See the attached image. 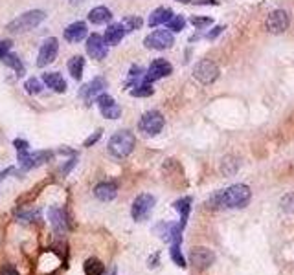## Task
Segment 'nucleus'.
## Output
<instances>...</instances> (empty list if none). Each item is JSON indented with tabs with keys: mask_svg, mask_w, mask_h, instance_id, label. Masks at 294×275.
Instances as JSON below:
<instances>
[{
	"mask_svg": "<svg viewBox=\"0 0 294 275\" xmlns=\"http://www.w3.org/2000/svg\"><path fill=\"white\" fill-rule=\"evenodd\" d=\"M213 20L210 19V17H191V24L199 28V30H204V28H208Z\"/></svg>",
	"mask_w": 294,
	"mask_h": 275,
	"instance_id": "72a5a7b5",
	"label": "nucleus"
},
{
	"mask_svg": "<svg viewBox=\"0 0 294 275\" xmlns=\"http://www.w3.org/2000/svg\"><path fill=\"white\" fill-rule=\"evenodd\" d=\"M94 195L101 202H111V200L116 198L118 186L114 182H101V184H98V186L94 187Z\"/></svg>",
	"mask_w": 294,
	"mask_h": 275,
	"instance_id": "dca6fc26",
	"label": "nucleus"
},
{
	"mask_svg": "<svg viewBox=\"0 0 294 275\" xmlns=\"http://www.w3.org/2000/svg\"><path fill=\"white\" fill-rule=\"evenodd\" d=\"M171 72H173L171 63H168L166 59H155V61L149 64V68H147V74H145L144 81L145 83H153V81H158V79H162V77L169 76Z\"/></svg>",
	"mask_w": 294,
	"mask_h": 275,
	"instance_id": "9b49d317",
	"label": "nucleus"
},
{
	"mask_svg": "<svg viewBox=\"0 0 294 275\" xmlns=\"http://www.w3.org/2000/svg\"><path fill=\"white\" fill-rule=\"evenodd\" d=\"M153 86H151V83H140V84H136L134 88H131V96H134V97H149V96H153Z\"/></svg>",
	"mask_w": 294,
	"mask_h": 275,
	"instance_id": "bb28decb",
	"label": "nucleus"
},
{
	"mask_svg": "<svg viewBox=\"0 0 294 275\" xmlns=\"http://www.w3.org/2000/svg\"><path fill=\"white\" fill-rule=\"evenodd\" d=\"M144 70L140 66H132L131 72H129V79H127V86L129 88H134L136 84L144 83Z\"/></svg>",
	"mask_w": 294,
	"mask_h": 275,
	"instance_id": "393cba45",
	"label": "nucleus"
},
{
	"mask_svg": "<svg viewBox=\"0 0 294 275\" xmlns=\"http://www.w3.org/2000/svg\"><path fill=\"white\" fill-rule=\"evenodd\" d=\"M190 204H191V198H182V200H178V202H175V209L180 213V218H182L180 222H182V224H186V220H188Z\"/></svg>",
	"mask_w": 294,
	"mask_h": 275,
	"instance_id": "cd10ccee",
	"label": "nucleus"
},
{
	"mask_svg": "<svg viewBox=\"0 0 294 275\" xmlns=\"http://www.w3.org/2000/svg\"><path fill=\"white\" fill-rule=\"evenodd\" d=\"M176 2H182V4H188V2H191V0H176Z\"/></svg>",
	"mask_w": 294,
	"mask_h": 275,
	"instance_id": "37998d69",
	"label": "nucleus"
},
{
	"mask_svg": "<svg viewBox=\"0 0 294 275\" xmlns=\"http://www.w3.org/2000/svg\"><path fill=\"white\" fill-rule=\"evenodd\" d=\"M99 136H101V130H98V132H94V136H90L88 140H85V147H90V145H94L96 141L99 140Z\"/></svg>",
	"mask_w": 294,
	"mask_h": 275,
	"instance_id": "ea45409f",
	"label": "nucleus"
},
{
	"mask_svg": "<svg viewBox=\"0 0 294 275\" xmlns=\"http://www.w3.org/2000/svg\"><path fill=\"white\" fill-rule=\"evenodd\" d=\"M11 171H13L11 167H9V169H6V171H2V173H0V182H2V180L6 178V174H9V173H11Z\"/></svg>",
	"mask_w": 294,
	"mask_h": 275,
	"instance_id": "a19ab883",
	"label": "nucleus"
},
{
	"mask_svg": "<svg viewBox=\"0 0 294 275\" xmlns=\"http://www.w3.org/2000/svg\"><path fill=\"white\" fill-rule=\"evenodd\" d=\"M190 261L197 270H206L215 263V253L211 250H208V248L199 246V248H193V250H191Z\"/></svg>",
	"mask_w": 294,
	"mask_h": 275,
	"instance_id": "f8f14e48",
	"label": "nucleus"
},
{
	"mask_svg": "<svg viewBox=\"0 0 294 275\" xmlns=\"http://www.w3.org/2000/svg\"><path fill=\"white\" fill-rule=\"evenodd\" d=\"M250 196H252V191H250L249 186L235 184V186H230L228 189L213 195L208 204L219 205V207H228V209H237V207H245L249 204Z\"/></svg>",
	"mask_w": 294,
	"mask_h": 275,
	"instance_id": "f257e3e1",
	"label": "nucleus"
},
{
	"mask_svg": "<svg viewBox=\"0 0 294 275\" xmlns=\"http://www.w3.org/2000/svg\"><path fill=\"white\" fill-rule=\"evenodd\" d=\"M195 4H217V0H199Z\"/></svg>",
	"mask_w": 294,
	"mask_h": 275,
	"instance_id": "79ce46f5",
	"label": "nucleus"
},
{
	"mask_svg": "<svg viewBox=\"0 0 294 275\" xmlns=\"http://www.w3.org/2000/svg\"><path fill=\"white\" fill-rule=\"evenodd\" d=\"M0 275H19V272L15 270L13 264H4V266L0 268Z\"/></svg>",
	"mask_w": 294,
	"mask_h": 275,
	"instance_id": "e433bc0d",
	"label": "nucleus"
},
{
	"mask_svg": "<svg viewBox=\"0 0 294 275\" xmlns=\"http://www.w3.org/2000/svg\"><path fill=\"white\" fill-rule=\"evenodd\" d=\"M85 274L86 275H103L105 274V266L101 261L98 259H88L85 263Z\"/></svg>",
	"mask_w": 294,
	"mask_h": 275,
	"instance_id": "b1692460",
	"label": "nucleus"
},
{
	"mask_svg": "<svg viewBox=\"0 0 294 275\" xmlns=\"http://www.w3.org/2000/svg\"><path fill=\"white\" fill-rule=\"evenodd\" d=\"M289 24H291L289 13L283 11V9H276V11H272L270 15H268L267 24L265 26H267L268 33H272V35H280V33H283L285 30H287Z\"/></svg>",
	"mask_w": 294,
	"mask_h": 275,
	"instance_id": "9d476101",
	"label": "nucleus"
},
{
	"mask_svg": "<svg viewBox=\"0 0 294 275\" xmlns=\"http://www.w3.org/2000/svg\"><path fill=\"white\" fill-rule=\"evenodd\" d=\"M46 19V13L41 11V9H33V11H26L19 15L15 20H11L9 24H7V30L13 33H22V32H28V30H33V28H37V26Z\"/></svg>",
	"mask_w": 294,
	"mask_h": 275,
	"instance_id": "7ed1b4c3",
	"label": "nucleus"
},
{
	"mask_svg": "<svg viewBox=\"0 0 294 275\" xmlns=\"http://www.w3.org/2000/svg\"><path fill=\"white\" fill-rule=\"evenodd\" d=\"M111 19H112L111 9L105 6L94 7V9H90V13H88V20H90L92 24H107Z\"/></svg>",
	"mask_w": 294,
	"mask_h": 275,
	"instance_id": "412c9836",
	"label": "nucleus"
},
{
	"mask_svg": "<svg viewBox=\"0 0 294 275\" xmlns=\"http://www.w3.org/2000/svg\"><path fill=\"white\" fill-rule=\"evenodd\" d=\"M11 50V40H0V59H4Z\"/></svg>",
	"mask_w": 294,
	"mask_h": 275,
	"instance_id": "c9c22d12",
	"label": "nucleus"
},
{
	"mask_svg": "<svg viewBox=\"0 0 294 275\" xmlns=\"http://www.w3.org/2000/svg\"><path fill=\"white\" fill-rule=\"evenodd\" d=\"M140 132H144L145 136H157L164 128V116L158 110H149L142 116V119L138 123Z\"/></svg>",
	"mask_w": 294,
	"mask_h": 275,
	"instance_id": "20e7f679",
	"label": "nucleus"
},
{
	"mask_svg": "<svg viewBox=\"0 0 294 275\" xmlns=\"http://www.w3.org/2000/svg\"><path fill=\"white\" fill-rule=\"evenodd\" d=\"M171 259H173V263H175L176 266L186 268V261H184L182 253H180V244L173 242V246H171Z\"/></svg>",
	"mask_w": 294,
	"mask_h": 275,
	"instance_id": "c756f323",
	"label": "nucleus"
},
{
	"mask_svg": "<svg viewBox=\"0 0 294 275\" xmlns=\"http://www.w3.org/2000/svg\"><path fill=\"white\" fill-rule=\"evenodd\" d=\"M42 81H44L46 86L52 88L53 92H59V94L66 92V81L57 72H46V74H42Z\"/></svg>",
	"mask_w": 294,
	"mask_h": 275,
	"instance_id": "f3484780",
	"label": "nucleus"
},
{
	"mask_svg": "<svg viewBox=\"0 0 294 275\" xmlns=\"http://www.w3.org/2000/svg\"><path fill=\"white\" fill-rule=\"evenodd\" d=\"M173 17H175V15H173V11H171L169 7H157L155 11L151 13L149 26L155 28V26H160V24H168Z\"/></svg>",
	"mask_w": 294,
	"mask_h": 275,
	"instance_id": "aec40b11",
	"label": "nucleus"
},
{
	"mask_svg": "<svg viewBox=\"0 0 294 275\" xmlns=\"http://www.w3.org/2000/svg\"><path fill=\"white\" fill-rule=\"evenodd\" d=\"M52 156L53 153H50V151H35V153L26 151V153H19V161L24 169H35V167L52 160Z\"/></svg>",
	"mask_w": 294,
	"mask_h": 275,
	"instance_id": "1a4fd4ad",
	"label": "nucleus"
},
{
	"mask_svg": "<svg viewBox=\"0 0 294 275\" xmlns=\"http://www.w3.org/2000/svg\"><path fill=\"white\" fill-rule=\"evenodd\" d=\"M222 30H224V26H215V28H213V30H211V32H208V33H206V35H204V37H206V39H215V37H219V35H221V33H222Z\"/></svg>",
	"mask_w": 294,
	"mask_h": 275,
	"instance_id": "58836bf2",
	"label": "nucleus"
},
{
	"mask_svg": "<svg viewBox=\"0 0 294 275\" xmlns=\"http://www.w3.org/2000/svg\"><path fill=\"white\" fill-rule=\"evenodd\" d=\"M41 90H42V86H41V83L37 81V79H28L26 81V92L28 94H39Z\"/></svg>",
	"mask_w": 294,
	"mask_h": 275,
	"instance_id": "f704fd0d",
	"label": "nucleus"
},
{
	"mask_svg": "<svg viewBox=\"0 0 294 275\" xmlns=\"http://www.w3.org/2000/svg\"><path fill=\"white\" fill-rule=\"evenodd\" d=\"M281 209L285 213H294V193H287L283 198L280 200Z\"/></svg>",
	"mask_w": 294,
	"mask_h": 275,
	"instance_id": "2f4dec72",
	"label": "nucleus"
},
{
	"mask_svg": "<svg viewBox=\"0 0 294 275\" xmlns=\"http://www.w3.org/2000/svg\"><path fill=\"white\" fill-rule=\"evenodd\" d=\"M184 26H186V19H184L182 15H175V17L168 22V30H171V32H182Z\"/></svg>",
	"mask_w": 294,
	"mask_h": 275,
	"instance_id": "7c9ffc66",
	"label": "nucleus"
},
{
	"mask_svg": "<svg viewBox=\"0 0 294 275\" xmlns=\"http://www.w3.org/2000/svg\"><path fill=\"white\" fill-rule=\"evenodd\" d=\"M237 169H239V160L234 158V156H226V158H222L221 161V173L224 176H234L237 173Z\"/></svg>",
	"mask_w": 294,
	"mask_h": 275,
	"instance_id": "5701e85b",
	"label": "nucleus"
},
{
	"mask_svg": "<svg viewBox=\"0 0 294 275\" xmlns=\"http://www.w3.org/2000/svg\"><path fill=\"white\" fill-rule=\"evenodd\" d=\"M50 220H52L55 231H59V233L65 231V215L61 209H50Z\"/></svg>",
	"mask_w": 294,
	"mask_h": 275,
	"instance_id": "a878e982",
	"label": "nucleus"
},
{
	"mask_svg": "<svg viewBox=\"0 0 294 275\" xmlns=\"http://www.w3.org/2000/svg\"><path fill=\"white\" fill-rule=\"evenodd\" d=\"M122 24L125 26L127 32H134V30H140V28H142V19H140V17H127Z\"/></svg>",
	"mask_w": 294,
	"mask_h": 275,
	"instance_id": "473e14b6",
	"label": "nucleus"
},
{
	"mask_svg": "<svg viewBox=\"0 0 294 275\" xmlns=\"http://www.w3.org/2000/svg\"><path fill=\"white\" fill-rule=\"evenodd\" d=\"M2 61H4L7 66H11L13 70H17V74H19V76H22L24 68H22V63H20V59L17 57V55H13V53H7L6 57L2 59Z\"/></svg>",
	"mask_w": 294,
	"mask_h": 275,
	"instance_id": "c85d7f7f",
	"label": "nucleus"
},
{
	"mask_svg": "<svg viewBox=\"0 0 294 275\" xmlns=\"http://www.w3.org/2000/svg\"><path fill=\"white\" fill-rule=\"evenodd\" d=\"M86 37V24L85 22H74L65 30V39L68 42H79Z\"/></svg>",
	"mask_w": 294,
	"mask_h": 275,
	"instance_id": "6ab92c4d",
	"label": "nucleus"
},
{
	"mask_svg": "<svg viewBox=\"0 0 294 275\" xmlns=\"http://www.w3.org/2000/svg\"><path fill=\"white\" fill-rule=\"evenodd\" d=\"M57 51H59V40L55 37L46 39L42 46L39 50V57H37V66L39 68H44L48 64H52L57 57Z\"/></svg>",
	"mask_w": 294,
	"mask_h": 275,
	"instance_id": "6e6552de",
	"label": "nucleus"
},
{
	"mask_svg": "<svg viewBox=\"0 0 294 275\" xmlns=\"http://www.w3.org/2000/svg\"><path fill=\"white\" fill-rule=\"evenodd\" d=\"M105 88H107V81L103 77H94L90 83L81 88V97L86 101V105H90L94 99H98V96L103 94Z\"/></svg>",
	"mask_w": 294,
	"mask_h": 275,
	"instance_id": "4468645a",
	"label": "nucleus"
},
{
	"mask_svg": "<svg viewBox=\"0 0 294 275\" xmlns=\"http://www.w3.org/2000/svg\"><path fill=\"white\" fill-rule=\"evenodd\" d=\"M144 44L145 48H151V50H168L175 44V37L171 30H157L145 37Z\"/></svg>",
	"mask_w": 294,
	"mask_h": 275,
	"instance_id": "423d86ee",
	"label": "nucleus"
},
{
	"mask_svg": "<svg viewBox=\"0 0 294 275\" xmlns=\"http://www.w3.org/2000/svg\"><path fill=\"white\" fill-rule=\"evenodd\" d=\"M96 103L99 105V110H101V114H103L107 119H118L120 114H122V107H120L118 103H114V99H112L109 94H105V92L101 96H98Z\"/></svg>",
	"mask_w": 294,
	"mask_h": 275,
	"instance_id": "2eb2a0df",
	"label": "nucleus"
},
{
	"mask_svg": "<svg viewBox=\"0 0 294 275\" xmlns=\"http://www.w3.org/2000/svg\"><path fill=\"white\" fill-rule=\"evenodd\" d=\"M83 68H85V59L81 57V55H74L70 61H68V72H70V76L79 81L81 77H83Z\"/></svg>",
	"mask_w": 294,
	"mask_h": 275,
	"instance_id": "4be33fe9",
	"label": "nucleus"
},
{
	"mask_svg": "<svg viewBox=\"0 0 294 275\" xmlns=\"http://www.w3.org/2000/svg\"><path fill=\"white\" fill-rule=\"evenodd\" d=\"M134 145H136V138H134L131 130H118L116 134L109 140V153L114 158L122 160V158H127L132 153Z\"/></svg>",
	"mask_w": 294,
	"mask_h": 275,
	"instance_id": "f03ea898",
	"label": "nucleus"
},
{
	"mask_svg": "<svg viewBox=\"0 0 294 275\" xmlns=\"http://www.w3.org/2000/svg\"><path fill=\"white\" fill-rule=\"evenodd\" d=\"M13 145H15V149H17L19 153H26V151H30V145H28L24 140H15Z\"/></svg>",
	"mask_w": 294,
	"mask_h": 275,
	"instance_id": "4c0bfd02",
	"label": "nucleus"
},
{
	"mask_svg": "<svg viewBox=\"0 0 294 275\" xmlns=\"http://www.w3.org/2000/svg\"><path fill=\"white\" fill-rule=\"evenodd\" d=\"M153 207H155V196H153V195H147V193L140 195V196H136V200L132 202V207H131L132 218H134L136 222H142V220H145V218L151 215Z\"/></svg>",
	"mask_w": 294,
	"mask_h": 275,
	"instance_id": "0eeeda50",
	"label": "nucleus"
},
{
	"mask_svg": "<svg viewBox=\"0 0 294 275\" xmlns=\"http://www.w3.org/2000/svg\"><path fill=\"white\" fill-rule=\"evenodd\" d=\"M125 33H127V30H125V26L122 24V22H120V24H111L105 30L103 39L107 44L114 46L118 44V42H122V39L125 37Z\"/></svg>",
	"mask_w": 294,
	"mask_h": 275,
	"instance_id": "a211bd4d",
	"label": "nucleus"
},
{
	"mask_svg": "<svg viewBox=\"0 0 294 275\" xmlns=\"http://www.w3.org/2000/svg\"><path fill=\"white\" fill-rule=\"evenodd\" d=\"M107 42H105V39L98 33H92L90 37L86 39V53L90 55L92 59H96V61H101V59L107 57Z\"/></svg>",
	"mask_w": 294,
	"mask_h": 275,
	"instance_id": "ddd939ff",
	"label": "nucleus"
},
{
	"mask_svg": "<svg viewBox=\"0 0 294 275\" xmlns=\"http://www.w3.org/2000/svg\"><path fill=\"white\" fill-rule=\"evenodd\" d=\"M193 77L197 81H201L203 84L213 83L219 77V66L210 59H203L193 66Z\"/></svg>",
	"mask_w": 294,
	"mask_h": 275,
	"instance_id": "39448f33",
	"label": "nucleus"
}]
</instances>
